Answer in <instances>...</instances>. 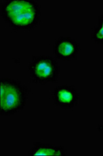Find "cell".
Here are the masks:
<instances>
[{"label": "cell", "instance_id": "52a82bcc", "mask_svg": "<svg viewBox=\"0 0 103 156\" xmlns=\"http://www.w3.org/2000/svg\"><path fill=\"white\" fill-rule=\"evenodd\" d=\"M91 40L96 44L103 45V13L100 15L97 25L93 30Z\"/></svg>", "mask_w": 103, "mask_h": 156}, {"label": "cell", "instance_id": "6da1fadb", "mask_svg": "<svg viewBox=\"0 0 103 156\" xmlns=\"http://www.w3.org/2000/svg\"><path fill=\"white\" fill-rule=\"evenodd\" d=\"M1 15L13 29L28 30L39 23L41 9L34 0H8L1 4Z\"/></svg>", "mask_w": 103, "mask_h": 156}, {"label": "cell", "instance_id": "3957f363", "mask_svg": "<svg viewBox=\"0 0 103 156\" xmlns=\"http://www.w3.org/2000/svg\"><path fill=\"white\" fill-rule=\"evenodd\" d=\"M30 77L34 83L46 84L57 81L60 66L51 56H35L28 66Z\"/></svg>", "mask_w": 103, "mask_h": 156}, {"label": "cell", "instance_id": "277c9868", "mask_svg": "<svg viewBox=\"0 0 103 156\" xmlns=\"http://www.w3.org/2000/svg\"><path fill=\"white\" fill-rule=\"evenodd\" d=\"M51 99L55 105L63 109H71L78 105L80 93L71 85L56 87L51 93Z\"/></svg>", "mask_w": 103, "mask_h": 156}, {"label": "cell", "instance_id": "7a4b0ae2", "mask_svg": "<svg viewBox=\"0 0 103 156\" xmlns=\"http://www.w3.org/2000/svg\"><path fill=\"white\" fill-rule=\"evenodd\" d=\"M28 89L25 86L10 78L0 79V114L2 116L14 115L26 105Z\"/></svg>", "mask_w": 103, "mask_h": 156}, {"label": "cell", "instance_id": "5b68a950", "mask_svg": "<svg viewBox=\"0 0 103 156\" xmlns=\"http://www.w3.org/2000/svg\"><path fill=\"white\" fill-rule=\"evenodd\" d=\"M81 49L78 41L70 37H60L56 40L53 46L55 57L63 61H71L76 59Z\"/></svg>", "mask_w": 103, "mask_h": 156}, {"label": "cell", "instance_id": "8992f818", "mask_svg": "<svg viewBox=\"0 0 103 156\" xmlns=\"http://www.w3.org/2000/svg\"><path fill=\"white\" fill-rule=\"evenodd\" d=\"M68 154L65 147L50 143L35 142L29 150L28 155L32 156H63Z\"/></svg>", "mask_w": 103, "mask_h": 156}]
</instances>
